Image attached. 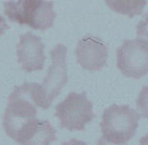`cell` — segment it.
<instances>
[{"label": "cell", "mask_w": 148, "mask_h": 145, "mask_svg": "<svg viewBox=\"0 0 148 145\" xmlns=\"http://www.w3.org/2000/svg\"><path fill=\"white\" fill-rule=\"evenodd\" d=\"M140 145H148V134L140 139Z\"/></svg>", "instance_id": "16"}, {"label": "cell", "mask_w": 148, "mask_h": 145, "mask_svg": "<svg viewBox=\"0 0 148 145\" xmlns=\"http://www.w3.org/2000/svg\"><path fill=\"white\" fill-rule=\"evenodd\" d=\"M52 1L19 0L3 3L4 14L13 22L31 29L45 30L51 28L56 18Z\"/></svg>", "instance_id": "2"}, {"label": "cell", "mask_w": 148, "mask_h": 145, "mask_svg": "<svg viewBox=\"0 0 148 145\" xmlns=\"http://www.w3.org/2000/svg\"><path fill=\"white\" fill-rule=\"evenodd\" d=\"M75 55L78 64L83 69L96 71L106 65L108 49L101 39L88 35L79 40L75 48Z\"/></svg>", "instance_id": "8"}, {"label": "cell", "mask_w": 148, "mask_h": 145, "mask_svg": "<svg viewBox=\"0 0 148 145\" xmlns=\"http://www.w3.org/2000/svg\"><path fill=\"white\" fill-rule=\"evenodd\" d=\"M56 139V130L49 121L36 119L19 145H50Z\"/></svg>", "instance_id": "9"}, {"label": "cell", "mask_w": 148, "mask_h": 145, "mask_svg": "<svg viewBox=\"0 0 148 145\" xmlns=\"http://www.w3.org/2000/svg\"><path fill=\"white\" fill-rule=\"evenodd\" d=\"M136 32L138 36L148 37V13L138 23Z\"/></svg>", "instance_id": "12"}, {"label": "cell", "mask_w": 148, "mask_h": 145, "mask_svg": "<svg viewBox=\"0 0 148 145\" xmlns=\"http://www.w3.org/2000/svg\"><path fill=\"white\" fill-rule=\"evenodd\" d=\"M140 115L127 105L113 104L102 115V137L115 144H126L136 133Z\"/></svg>", "instance_id": "4"}, {"label": "cell", "mask_w": 148, "mask_h": 145, "mask_svg": "<svg viewBox=\"0 0 148 145\" xmlns=\"http://www.w3.org/2000/svg\"><path fill=\"white\" fill-rule=\"evenodd\" d=\"M16 56L18 64L24 71L42 70L46 60L42 38L32 32L22 35L16 44Z\"/></svg>", "instance_id": "7"}, {"label": "cell", "mask_w": 148, "mask_h": 145, "mask_svg": "<svg viewBox=\"0 0 148 145\" xmlns=\"http://www.w3.org/2000/svg\"><path fill=\"white\" fill-rule=\"evenodd\" d=\"M96 145H127V144H115V143L110 142V141H108V139H106V138H104L103 137H101L99 139V141H98V143H97V144Z\"/></svg>", "instance_id": "14"}, {"label": "cell", "mask_w": 148, "mask_h": 145, "mask_svg": "<svg viewBox=\"0 0 148 145\" xmlns=\"http://www.w3.org/2000/svg\"><path fill=\"white\" fill-rule=\"evenodd\" d=\"M55 110L61 128L69 130H83L95 117L93 104L88 99L85 92L69 93Z\"/></svg>", "instance_id": "5"}, {"label": "cell", "mask_w": 148, "mask_h": 145, "mask_svg": "<svg viewBox=\"0 0 148 145\" xmlns=\"http://www.w3.org/2000/svg\"><path fill=\"white\" fill-rule=\"evenodd\" d=\"M67 48L59 44L50 50L51 65L42 84L28 83L29 96L35 105L44 110L50 107L68 82L66 65Z\"/></svg>", "instance_id": "1"}, {"label": "cell", "mask_w": 148, "mask_h": 145, "mask_svg": "<svg viewBox=\"0 0 148 145\" xmlns=\"http://www.w3.org/2000/svg\"><path fill=\"white\" fill-rule=\"evenodd\" d=\"M62 145H87L84 142L82 141H79L76 139H71L68 142H65L63 144H62Z\"/></svg>", "instance_id": "15"}, {"label": "cell", "mask_w": 148, "mask_h": 145, "mask_svg": "<svg viewBox=\"0 0 148 145\" xmlns=\"http://www.w3.org/2000/svg\"><path fill=\"white\" fill-rule=\"evenodd\" d=\"M36 119V109L31 101L28 83L16 86L8 97L3 118V130L14 141L23 129Z\"/></svg>", "instance_id": "3"}, {"label": "cell", "mask_w": 148, "mask_h": 145, "mask_svg": "<svg viewBox=\"0 0 148 145\" xmlns=\"http://www.w3.org/2000/svg\"><path fill=\"white\" fill-rule=\"evenodd\" d=\"M107 4L118 13L132 17L142 12L146 1H108Z\"/></svg>", "instance_id": "10"}, {"label": "cell", "mask_w": 148, "mask_h": 145, "mask_svg": "<svg viewBox=\"0 0 148 145\" xmlns=\"http://www.w3.org/2000/svg\"><path fill=\"white\" fill-rule=\"evenodd\" d=\"M117 66L132 78H141L148 73V41L142 38L125 40L117 50Z\"/></svg>", "instance_id": "6"}, {"label": "cell", "mask_w": 148, "mask_h": 145, "mask_svg": "<svg viewBox=\"0 0 148 145\" xmlns=\"http://www.w3.org/2000/svg\"><path fill=\"white\" fill-rule=\"evenodd\" d=\"M8 29H9V26H8V24H7L5 19L0 15V37H1V36L4 33V31H5L6 30H8Z\"/></svg>", "instance_id": "13"}, {"label": "cell", "mask_w": 148, "mask_h": 145, "mask_svg": "<svg viewBox=\"0 0 148 145\" xmlns=\"http://www.w3.org/2000/svg\"><path fill=\"white\" fill-rule=\"evenodd\" d=\"M137 107L140 114L148 120V85L144 86L140 90L137 99Z\"/></svg>", "instance_id": "11"}]
</instances>
